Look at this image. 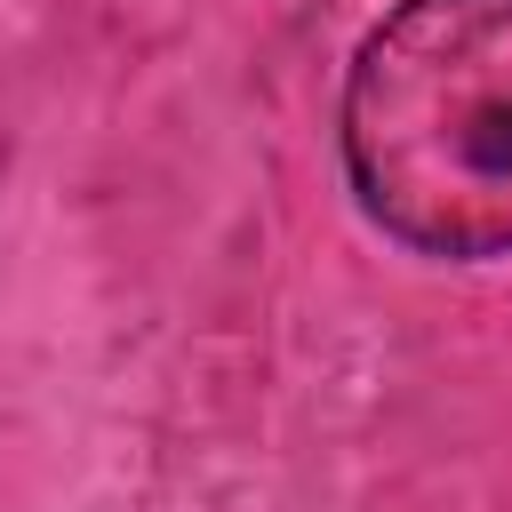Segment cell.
Returning a JSON list of instances; mask_svg holds the SVG:
<instances>
[{
    "label": "cell",
    "mask_w": 512,
    "mask_h": 512,
    "mask_svg": "<svg viewBox=\"0 0 512 512\" xmlns=\"http://www.w3.org/2000/svg\"><path fill=\"white\" fill-rule=\"evenodd\" d=\"M336 152L408 256H512V0H392L344 64Z\"/></svg>",
    "instance_id": "cell-1"
}]
</instances>
